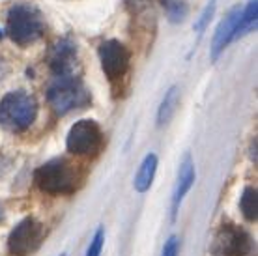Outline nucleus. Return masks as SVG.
<instances>
[{
  "mask_svg": "<svg viewBox=\"0 0 258 256\" xmlns=\"http://www.w3.org/2000/svg\"><path fill=\"white\" fill-rule=\"evenodd\" d=\"M47 101L58 116H66L75 109H83L90 103V96L75 73L54 75L47 86Z\"/></svg>",
  "mask_w": 258,
  "mask_h": 256,
  "instance_id": "f257e3e1",
  "label": "nucleus"
},
{
  "mask_svg": "<svg viewBox=\"0 0 258 256\" xmlns=\"http://www.w3.org/2000/svg\"><path fill=\"white\" fill-rule=\"evenodd\" d=\"M155 172H157V155L148 154L142 159L141 167L137 170L135 179H133V187L137 193H146L150 191V187L154 183Z\"/></svg>",
  "mask_w": 258,
  "mask_h": 256,
  "instance_id": "f8f14e48",
  "label": "nucleus"
},
{
  "mask_svg": "<svg viewBox=\"0 0 258 256\" xmlns=\"http://www.w3.org/2000/svg\"><path fill=\"white\" fill-rule=\"evenodd\" d=\"M210 250L213 256H247L251 252V237L234 224H223Z\"/></svg>",
  "mask_w": 258,
  "mask_h": 256,
  "instance_id": "0eeeda50",
  "label": "nucleus"
},
{
  "mask_svg": "<svg viewBox=\"0 0 258 256\" xmlns=\"http://www.w3.org/2000/svg\"><path fill=\"white\" fill-rule=\"evenodd\" d=\"M36 185L47 195H71L77 189V170L66 159H52L36 170Z\"/></svg>",
  "mask_w": 258,
  "mask_h": 256,
  "instance_id": "7ed1b4c3",
  "label": "nucleus"
},
{
  "mask_svg": "<svg viewBox=\"0 0 258 256\" xmlns=\"http://www.w3.org/2000/svg\"><path fill=\"white\" fill-rule=\"evenodd\" d=\"M2 219H4V208L0 206V221H2Z\"/></svg>",
  "mask_w": 258,
  "mask_h": 256,
  "instance_id": "412c9836",
  "label": "nucleus"
},
{
  "mask_svg": "<svg viewBox=\"0 0 258 256\" xmlns=\"http://www.w3.org/2000/svg\"><path fill=\"white\" fill-rule=\"evenodd\" d=\"M99 60H101V70L109 81L122 79L127 73L129 51L118 39H107L99 45Z\"/></svg>",
  "mask_w": 258,
  "mask_h": 256,
  "instance_id": "6e6552de",
  "label": "nucleus"
},
{
  "mask_svg": "<svg viewBox=\"0 0 258 256\" xmlns=\"http://www.w3.org/2000/svg\"><path fill=\"white\" fill-rule=\"evenodd\" d=\"M256 13H258V2L256 0H249L247 8L239 13L236 32H234V39L241 38L243 34L251 32V30H256Z\"/></svg>",
  "mask_w": 258,
  "mask_h": 256,
  "instance_id": "4468645a",
  "label": "nucleus"
},
{
  "mask_svg": "<svg viewBox=\"0 0 258 256\" xmlns=\"http://www.w3.org/2000/svg\"><path fill=\"white\" fill-rule=\"evenodd\" d=\"M49 66H51L54 75L75 73V66H77V45L68 38L58 39L49 49Z\"/></svg>",
  "mask_w": 258,
  "mask_h": 256,
  "instance_id": "1a4fd4ad",
  "label": "nucleus"
},
{
  "mask_svg": "<svg viewBox=\"0 0 258 256\" xmlns=\"http://www.w3.org/2000/svg\"><path fill=\"white\" fill-rule=\"evenodd\" d=\"M251 159L256 163V139H254V142H252V146H251Z\"/></svg>",
  "mask_w": 258,
  "mask_h": 256,
  "instance_id": "aec40b11",
  "label": "nucleus"
},
{
  "mask_svg": "<svg viewBox=\"0 0 258 256\" xmlns=\"http://www.w3.org/2000/svg\"><path fill=\"white\" fill-rule=\"evenodd\" d=\"M195 165L191 155H185L183 157V163L180 165V174H178V181H176V189L174 195H172V221H176V215H178V210H180V204L183 202L185 195L191 191V187L195 183Z\"/></svg>",
  "mask_w": 258,
  "mask_h": 256,
  "instance_id": "9b49d317",
  "label": "nucleus"
},
{
  "mask_svg": "<svg viewBox=\"0 0 258 256\" xmlns=\"http://www.w3.org/2000/svg\"><path fill=\"white\" fill-rule=\"evenodd\" d=\"M38 116V101L23 90L10 92L0 99V125L12 133L25 131Z\"/></svg>",
  "mask_w": 258,
  "mask_h": 256,
  "instance_id": "f03ea898",
  "label": "nucleus"
},
{
  "mask_svg": "<svg viewBox=\"0 0 258 256\" xmlns=\"http://www.w3.org/2000/svg\"><path fill=\"white\" fill-rule=\"evenodd\" d=\"M239 6L232 8L230 12L226 13V17L219 23L217 30H215V36H213L212 41V49H210V58L212 62H215L217 58L221 56V52L225 51L228 43L234 41V32H236V25H238L239 19Z\"/></svg>",
  "mask_w": 258,
  "mask_h": 256,
  "instance_id": "9d476101",
  "label": "nucleus"
},
{
  "mask_svg": "<svg viewBox=\"0 0 258 256\" xmlns=\"http://www.w3.org/2000/svg\"><path fill=\"white\" fill-rule=\"evenodd\" d=\"M60 256H66V254H64V252H62V254H60Z\"/></svg>",
  "mask_w": 258,
  "mask_h": 256,
  "instance_id": "5701e85b",
  "label": "nucleus"
},
{
  "mask_svg": "<svg viewBox=\"0 0 258 256\" xmlns=\"http://www.w3.org/2000/svg\"><path fill=\"white\" fill-rule=\"evenodd\" d=\"M239 210L247 221H256L258 217V193L254 187H245L239 199Z\"/></svg>",
  "mask_w": 258,
  "mask_h": 256,
  "instance_id": "2eb2a0df",
  "label": "nucleus"
},
{
  "mask_svg": "<svg viewBox=\"0 0 258 256\" xmlns=\"http://www.w3.org/2000/svg\"><path fill=\"white\" fill-rule=\"evenodd\" d=\"M103 245H105V230L103 226H99L94 234L90 241V247L86 250V256H101V250H103Z\"/></svg>",
  "mask_w": 258,
  "mask_h": 256,
  "instance_id": "a211bd4d",
  "label": "nucleus"
},
{
  "mask_svg": "<svg viewBox=\"0 0 258 256\" xmlns=\"http://www.w3.org/2000/svg\"><path fill=\"white\" fill-rule=\"evenodd\" d=\"M66 146L75 155H96L103 146L101 127L94 120H79L71 125Z\"/></svg>",
  "mask_w": 258,
  "mask_h": 256,
  "instance_id": "423d86ee",
  "label": "nucleus"
},
{
  "mask_svg": "<svg viewBox=\"0 0 258 256\" xmlns=\"http://www.w3.org/2000/svg\"><path fill=\"white\" fill-rule=\"evenodd\" d=\"M180 254V237L178 236H170L163 245V252L161 256H178Z\"/></svg>",
  "mask_w": 258,
  "mask_h": 256,
  "instance_id": "6ab92c4d",
  "label": "nucleus"
},
{
  "mask_svg": "<svg viewBox=\"0 0 258 256\" xmlns=\"http://www.w3.org/2000/svg\"><path fill=\"white\" fill-rule=\"evenodd\" d=\"M178 99H180V90H178V86H170L165 92V97H163L161 105L157 109V125L159 127L170 122V118L174 116L176 107H178Z\"/></svg>",
  "mask_w": 258,
  "mask_h": 256,
  "instance_id": "ddd939ff",
  "label": "nucleus"
},
{
  "mask_svg": "<svg viewBox=\"0 0 258 256\" xmlns=\"http://www.w3.org/2000/svg\"><path fill=\"white\" fill-rule=\"evenodd\" d=\"M215 8H217V0H210L208 6L204 8V12L200 13V17L197 19V23H195V32L202 34L204 30H206L208 23L212 21L213 13H215Z\"/></svg>",
  "mask_w": 258,
  "mask_h": 256,
  "instance_id": "f3484780",
  "label": "nucleus"
},
{
  "mask_svg": "<svg viewBox=\"0 0 258 256\" xmlns=\"http://www.w3.org/2000/svg\"><path fill=\"white\" fill-rule=\"evenodd\" d=\"M2 38H4V32H2V30H0V39H2Z\"/></svg>",
  "mask_w": 258,
  "mask_h": 256,
  "instance_id": "4be33fe9",
  "label": "nucleus"
},
{
  "mask_svg": "<svg viewBox=\"0 0 258 256\" xmlns=\"http://www.w3.org/2000/svg\"><path fill=\"white\" fill-rule=\"evenodd\" d=\"M45 239V226L34 217L23 219L8 236V250L13 256H30Z\"/></svg>",
  "mask_w": 258,
  "mask_h": 256,
  "instance_id": "39448f33",
  "label": "nucleus"
},
{
  "mask_svg": "<svg viewBox=\"0 0 258 256\" xmlns=\"http://www.w3.org/2000/svg\"><path fill=\"white\" fill-rule=\"evenodd\" d=\"M163 8H165L167 17L170 23H181L189 13L187 4L181 2V0H165V2H163Z\"/></svg>",
  "mask_w": 258,
  "mask_h": 256,
  "instance_id": "dca6fc26",
  "label": "nucleus"
},
{
  "mask_svg": "<svg viewBox=\"0 0 258 256\" xmlns=\"http://www.w3.org/2000/svg\"><path fill=\"white\" fill-rule=\"evenodd\" d=\"M6 32L13 43L28 45L38 41L43 36L45 25L36 8L26 6V4H15L8 12Z\"/></svg>",
  "mask_w": 258,
  "mask_h": 256,
  "instance_id": "20e7f679",
  "label": "nucleus"
}]
</instances>
